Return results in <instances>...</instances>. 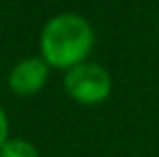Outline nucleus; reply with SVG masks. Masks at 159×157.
Here are the masks:
<instances>
[{"label":"nucleus","instance_id":"obj_1","mask_svg":"<svg viewBox=\"0 0 159 157\" xmlns=\"http://www.w3.org/2000/svg\"><path fill=\"white\" fill-rule=\"evenodd\" d=\"M95 45V30L86 17L78 13H58L45 22L39 35L41 58L50 69L69 71L86 62Z\"/></svg>","mask_w":159,"mask_h":157},{"label":"nucleus","instance_id":"obj_2","mask_svg":"<svg viewBox=\"0 0 159 157\" xmlns=\"http://www.w3.org/2000/svg\"><path fill=\"white\" fill-rule=\"evenodd\" d=\"M65 93L80 105H99L112 93V76L97 62H82L65 73Z\"/></svg>","mask_w":159,"mask_h":157},{"label":"nucleus","instance_id":"obj_3","mask_svg":"<svg viewBox=\"0 0 159 157\" xmlns=\"http://www.w3.org/2000/svg\"><path fill=\"white\" fill-rule=\"evenodd\" d=\"M50 78V67L48 62L39 56H30V58H22L20 62L13 65V69L9 71L7 84L11 88L13 95L17 97H32L37 95L45 82Z\"/></svg>","mask_w":159,"mask_h":157},{"label":"nucleus","instance_id":"obj_4","mask_svg":"<svg viewBox=\"0 0 159 157\" xmlns=\"http://www.w3.org/2000/svg\"><path fill=\"white\" fill-rule=\"evenodd\" d=\"M0 157H39V151L32 142L22 138H9L0 149Z\"/></svg>","mask_w":159,"mask_h":157},{"label":"nucleus","instance_id":"obj_5","mask_svg":"<svg viewBox=\"0 0 159 157\" xmlns=\"http://www.w3.org/2000/svg\"><path fill=\"white\" fill-rule=\"evenodd\" d=\"M7 140H9V116H7L4 108L0 105V149L4 146Z\"/></svg>","mask_w":159,"mask_h":157}]
</instances>
